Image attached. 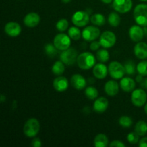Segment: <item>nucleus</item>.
I'll return each mask as SVG.
<instances>
[{"label":"nucleus","mask_w":147,"mask_h":147,"mask_svg":"<svg viewBox=\"0 0 147 147\" xmlns=\"http://www.w3.org/2000/svg\"><path fill=\"white\" fill-rule=\"evenodd\" d=\"M140 1H146L147 0H140Z\"/></svg>","instance_id":"46"},{"label":"nucleus","mask_w":147,"mask_h":147,"mask_svg":"<svg viewBox=\"0 0 147 147\" xmlns=\"http://www.w3.org/2000/svg\"><path fill=\"white\" fill-rule=\"evenodd\" d=\"M109 57H110V55H109V51L106 50L104 47L103 49L98 50L96 53V58L100 63H106L109 60Z\"/></svg>","instance_id":"25"},{"label":"nucleus","mask_w":147,"mask_h":147,"mask_svg":"<svg viewBox=\"0 0 147 147\" xmlns=\"http://www.w3.org/2000/svg\"><path fill=\"white\" fill-rule=\"evenodd\" d=\"M52 71L56 76H61L65 71L64 63L60 61H56L52 67Z\"/></svg>","instance_id":"28"},{"label":"nucleus","mask_w":147,"mask_h":147,"mask_svg":"<svg viewBox=\"0 0 147 147\" xmlns=\"http://www.w3.org/2000/svg\"><path fill=\"white\" fill-rule=\"evenodd\" d=\"M108 22L112 27H118L121 23V17L117 13L111 12L108 17Z\"/></svg>","instance_id":"26"},{"label":"nucleus","mask_w":147,"mask_h":147,"mask_svg":"<svg viewBox=\"0 0 147 147\" xmlns=\"http://www.w3.org/2000/svg\"><path fill=\"white\" fill-rule=\"evenodd\" d=\"M144 111H145V113L147 114V103L145 104V106H144Z\"/></svg>","instance_id":"45"},{"label":"nucleus","mask_w":147,"mask_h":147,"mask_svg":"<svg viewBox=\"0 0 147 147\" xmlns=\"http://www.w3.org/2000/svg\"><path fill=\"white\" fill-rule=\"evenodd\" d=\"M99 42L100 45L104 48L112 47L116 42V36L113 32L105 31L100 34Z\"/></svg>","instance_id":"8"},{"label":"nucleus","mask_w":147,"mask_h":147,"mask_svg":"<svg viewBox=\"0 0 147 147\" xmlns=\"http://www.w3.org/2000/svg\"><path fill=\"white\" fill-rule=\"evenodd\" d=\"M134 17L136 24L143 27L147 26V4H138L134 10Z\"/></svg>","instance_id":"3"},{"label":"nucleus","mask_w":147,"mask_h":147,"mask_svg":"<svg viewBox=\"0 0 147 147\" xmlns=\"http://www.w3.org/2000/svg\"><path fill=\"white\" fill-rule=\"evenodd\" d=\"M104 90L106 94L109 96H116L119 91V85L115 80H109L104 86Z\"/></svg>","instance_id":"19"},{"label":"nucleus","mask_w":147,"mask_h":147,"mask_svg":"<svg viewBox=\"0 0 147 147\" xmlns=\"http://www.w3.org/2000/svg\"><path fill=\"white\" fill-rule=\"evenodd\" d=\"M141 86H142V88H144L147 89V78L144 79V80L141 83Z\"/></svg>","instance_id":"41"},{"label":"nucleus","mask_w":147,"mask_h":147,"mask_svg":"<svg viewBox=\"0 0 147 147\" xmlns=\"http://www.w3.org/2000/svg\"><path fill=\"white\" fill-rule=\"evenodd\" d=\"M109 144V141L107 136L104 134H99L96 135L94 139V145L96 147H106Z\"/></svg>","instance_id":"22"},{"label":"nucleus","mask_w":147,"mask_h":147,"mask_svg":"<svg viewBox=\"0 0 147 147\" xmlns=\"http://www.w3.org/2000/svg\"><path fill=\"white\" fill-rule=\"evenodd\" d=\"M126 73L128 75H134L136 71V65L131 61H129L124 65Z\"/></svg>","instance_id":"34"},{"label":"nucleus","mask_w":147,"mask_h":147,"mask_svg":"<svg viewBox=\"0 0 147 147\" xmlns=\"http://www.w3.org/2000/svg\"><path fill=\"white\" fill-rule=\"evenodd\" d=\"M70 36L65 33H60L55 37L53 44L56 48L60 51H63L70 47L71 44V40Z\"/></svg>","instance_id":"5"},{"label":"nucleus","mask_w":147,"mask_h":147,"mask_svg":"<svg viewBox=\"0 0 147 147\" xmlns=\"http://www.w3.org/2000/svg\"><path fill=\"white\" fill-rule=\"evenodd\" d=\"M32 146L33 147H40L42 146V142L39 138H34L32 141Z\"/></svg>","instance_id":"38"},{"label":"nucleus","mask_w":147,"mask_h":147,"mask_svg":"<svg viewBox=\"0 0 147 147\" xmlns=\"http://www.w3.org/2000/svg\"><path fill=\"white\" fill-rule=\"evenodd\" d=\"M68 35L70 36V38L73 40H80V37H82V32L79 30L78 27L76 26H73L70 27L68 30Z\"/></svg>","instance_id":"27"},{"label":"nucleus","mask_w":147,"mask_h":147,"mask_svg":"<svg viewBox=\"0 0 147 147\" xmlns=\"http://www.w3.org/2000/svg\"><path fill=\"white\" fill-rule=\"evenodd\" d=\"M69 86L67 79L64 76L57 77L53 81V87L57 92L65 91Z\"/></svg>","instance_id":"18"},{"label":"nucleus","mask_w":147,"mask_h":147,"mask_svg":"<svg viewBox=\"0 0 147 147\" xmlns=\"http://www.w3.org/2000/svg\"><path fill=\"white\" fill-rule=\"evenodd\" d=\"M108 68H109V73L111 77L116 80L122 78L126 74L124 65L117 61L111 62L109 64Z\"/></svg>","instance_id":"6"},{"label":"nucleus","mask_w":147,"mask_h":147,"mask_svg":"<svg viewBox=\"0 0 147 147\" xmlns=\"http://www.w3.org/2000/svg\"><path fill=\"white\" fill-rule=\"evenodd\" d=\"M78 57L77 50L73 47H69L65 50H63L60 54V60L67 65H73L77 63V59Z\"/></svg>","instance_id":"4"},{"label":"nucleus","mask_w":147,"mask_h":147,"mask_svg":"<svg viewBox=\"0 0 147 147\" xmlns=\"http://www.w3.org/2000/svg\"><path fill=\"white\" fill-rule=\"evenodd\" d=\"M62 2L65 3V4H67V3L70 2L71 1V0H61Z\"/></svg>","instance_id":"44"},{"label":"nucleus","mask_w":147,"mask_h":147,"mask_svg":"<svg viewBox=\"0 0 147 147\" xmlns=\"http://www.w3.org/2000/svg\"><path fill=\"white\" fill-rule=\"evenodd\" d=\"M134 54L136 57L141 60L147 58V44L143 42H139L137 44L135 45Z\"/></svg>","instance_id":"20"},{"label":"nucleus","mask_w":147,"mask_h":147,"mask_svg":"<svg viewBox=\"0 0 147 147\" xmlns=\"http://www.w3.org/2000/svg\"><path fill=\"white\" fill-rule=\"evenodd\" d=\"M109 107V100L105 97L98 98L93 103V110L98 113H103Z\"/></svg>","instance_id":"17"},{"label":"nucleus","mask_w":147,"mask_h":147,"mask_svg":"<svg viewBox=\"0 0 147 147\" xmlns=\"http://www.w3.org/2000/svg\"><path fill=\"white\" fill-rule=\"evenodd\" d=\"M40 129V122L37 119L31 118L25 122L23 127V131L25 136L29 138H33L37 135Z\"/></svg>","instance_id":"2"},{"label":"nucleus","mask_w":147,"mask_h":147,"mask_svg":"<svg viewBox=\"0 0 147 147\" xmlns=\"http://www.w3.org/2000/svg\"><path fill=\"white\" fill-rule=\"evenodd\" d=\"M109 68L106 65L103 64V63H98L95 65L93 69V73L95 77L98 79H104L107 76Z\"/></svg>","instance_id":"15"},{"label":"nucleus","mask_w":147,"mask_h":147,"mask_svg":"<svg viewBox=\"0 0 147 147\" xmlns=\"http://www.w3.org/2000/svg\"><path fill=\"white\" fill-rule=\"evenodd\" d=\"M100 34V30L95 26H88L82 32V37L88 42L94 41L98 38Z\"/></svg>","instance_id":"10"},{"label":"nucleus","mask_w":147,"mask_h":147,"mask_svg":"<svg viewBox=\"0 0 147 147\" xmlns=\"http://www.w3.org/2000/svg\"><path fill=\"white\" fill-rule=\"evenodd\" d=\"M77 64L82 70H89L94 67L96 64V57L92 53L84 52L78 57Z\"/></svg>","instance_id":"1"},{"label":"nucleus","mask_w":147,"mask_h":147,"mask_svg":"<svg viewBox=\"0 0 147 147\" xmlns=\"http://www.w3.org/2000/svg\"><path fill=\"white\" fill-rule=\"evenodd\" d=\"M21 26L17 22H10L4 26V32L10 37H17L21 33Z\"/></svg>","instance_id":"13"},{"label":"nucleus","mask_w":147,"mask_h":147,"mask_svg":"<svg viewBox=\"0 0 147 147\" xmlns=\"http://www.w3.org/2000/svg\"><path fill=\"white\" fill-rule=\"evenodd\" d=\"M72 86L76 90H83L86 86V80L80 74H74L70 79Z\"/></svg>","instance_id":"16"},{"label":"nucleus","mask_w":147,"mask_h":147,"mask_svg":"<svg viewBox=\"0 0 147 147\" xmlns=\"http://www.w3.org/2000/svg\"><path fill=\"white\" fill-rule=\"evenodd\" d=\"M129 37L134 42H139L143 39L144 35V30L141 27L140 25H133L129 29Z\"/></svg>","instance_id":"12"},{"label":"nucleus","mask_w":147,"mask_h":147,"mask_svg":"<svg viewBox=\"0 0 147 147\" xmlns=\"http://www.w3.org/2000/svg\"><path fill=\"white\" fill-rule=\"evenodd\" d=\"M40 22V17L37 13L30 12L26 14L24 18V23L27 27L32 28L39 24Z\"/></svg>","instance_id":"14"},{"label":"nucleus","mask_w":147,"mask_h":147,"mask_svg":"<svg viewBox=\"0 0 147 147\" xmlns=\"http://www.w3.org/2000/svg\"><path fill=\"white\" fill-rule=\"evenodd\" d=\"M133 7V1L132 0H113V8L115 11L124 14L129 12Z\"/></svg>","instance_id":"11"},{"label":"nucleus","mask_w":147,"mask_h":147,"mask_svg":"<svg viewBox=\"0 0 147 147\" xmlns=\"http://www.w3.org/2000/svg\"><path fill=\"white\" fill-rule=\"evenodd\" d=\"M100 42L98 41H92V42L90 43V49L93 51H96V50H98L100 47Z\"/></svg>","instance_id":"36"},{"label":"nucleus","mask_w":147,"mask_h":147,"mask_svg":"<svg viewBox=\"0 0 147 147\" xmlns=\"http://www.w3.org/2000/svg\"><path fill=\"white\" fill-rule=\"evenodd\" d=\"M69 22L66 19H60L56 23V29L60 32H64L68 28Z\"/></svg>","instance_id":"31"},{"label":"nucleus","mask_w":147,"mask_h":147,"mask_svg":"<svg viewBox=\"0 0 147 147\" xmlns=\"http://www.w3.org/2000/svg\"><path fill=\"white\" fill-rule=\"evenodd\" d=\"M139 135L136 133V132H131L128 134L127 136V140L131 144H136L139 142Z\"/></svg>","instance_id":"35"},{"label":"nucleus","mask_w":147,"mask_h":147,"mask_svg":"<svg viewBox=\"0 0 147 147\" xmlns=\"http://www.w3.org/2000/svg\"><path fill=\"white\" fill-rule=\"evenodd\" d=\"M113 0H101L102 2H103L104 4H110V3L113 2Z\"/></svg>","instance_id":"42"},{"label":"nucleus","mask_w":147,"mask_h":147,"mask_svg":"<svg viewBox=\"0 0 147 147\" xmlns=\"http://www.w3.org/2000/svg\"><path fill=\"white\" fill-rule=\"evenodd\" d=\"M134 130L139 136H144L147 133V123L144 121H139L135 125Z\"/></svg>","instance_id":"23"},{"label":"nucleus","mask_w":147,"mask_h":147,"mask_svg":"<svg viewBox=\"0 0 147 147\" xmlns=\"http://www.w3.org/2000/svg\"><path fill=\"white\" fill-rule=\"evenodd\" d=\"M121 88L124 92H132L136 87V83L134 80L129 77H124L121 79Z\"/></svg>","instance_id":"21"},{"label":"nucleus","mask_w":147,"mask_h":147,"mask_svg":"<svg viewBox=\"0 0 147 147\" xmlns=\"http://www.w3.org/2000/svg\"><path fill=\"white\" fill-rule=\"evenodd\" d=\"M136 70H137L139 74L142 75L143 76H147V61L144 60L141 61L136 66Z\"/></svg>","instance_id":"32"},{"label":"nucleus","mask_w":147,"mask_h":147,"mask_svg":"<svg viewBox=\"0 0 147 147\" xmlns=\"http://www.w3.org/2000/svg\"><path fill=\"white\" fill-rule=\"evenodd\" d=\"M131 102L136 107H142L146 103L147 94L144 89L139 88L134 90L131 93Z\"/></svg>","instance_id":"7"},{"label":"nucleus","mask_w":147,"mask_h":147,"mask_svg":"<svg viewBox=\"0 0 147 147\" xmlns=\"http://www.w3.org/2000/svg\"><path fill=\"white\" fill-rule=\"evenodd\" d=\"M109 146L111 147H125V144L119 140H114L109 144Z\"/></svg>","instance_id":"37"},{"label":"nucleus","mask_w":147,"mask_h":147,"mask_svg":"<svg viewBox=\"0 0 147 147\" xmlns=\"http://www.w3.org/2000/svg\"><path fill=\"white\" fill-rule=\"evenodd\" d=\"M90 22L94 25L102 26L106 23V18L102 14L98 13V14H94L91 16Z\"/></svg>","instance_id":"24"},{"label":"nucleus","mask_w":147,"mask_h":147,"mask_svg":"<svg viewBox=\"0 0 147 147\" xmlns=\"http://www.w3.org/2000/svg\"><path fill=\"white\" fill-rule=\"evenodd\" d=\"M119 123L120 126H121L123 128H129L132 126L133 121L131 118L128 116H123L120 117L119 120Z\"/></svg>","instance_id":"30"},{"label":"nucleus","mask_w":147,"mask_h":147,"mask_svg":"<svg viewBox=\"0 0 147 147\" xmlns=\"http://www.w3.org/2000/svg\"><path fill=\"white\" fill-rule=\"evenodd\" d=\"M57 50L54 44L52 45L51 43L45 45V53L49 56V57H53L57 53Z\"/></svg>","instance_id":"33"},{"label":"nucleus","mask_w":147,"mask_h":147,"mask_svg":"<svg viewBox=\"0 0 147 147\" xmlns=\"http://www.w3.org/2000/svg\"><path fill=\"white\" fill-rule=\"evenodd\" d=\"M136 82H138V83H142V82L144 80L143 76H142V75H140V74L138 75L136 78Z\"/></svg>","instance_id":"40"},{"label":"nucleus","mask_w":147,"mask_h":147,"mask_svg":"<svg viewBox=\"0 0 147 147\" xmlns=\"http://www.w3.org/2000/svg\"><path fill=\"white\" fill-rule=\"evenodd\" d=\"M85 95L90 100H95L98 96V91L93 86H89L85 90Z\"/></svg>","instance_id":"29"},{"label":"nucleus","mask_w":147,"mask_h":147,"mask_svg":"<svg viewBox=\"0 0 147 147\" xmlns=\"http://www.w3.org/2000/svg\"><path fill=\"white\" fill-rule=\"evenodd\" d=\"M139 146L140 147H147V137H144L139 142Z\"/></svg>","instance_id":"39"},{"label":"nucleus","mask_w":147,"mask_h":147,"mask_svg":"<svg viewBox=\"0 0 147 147\" xmlns=\"http://www.w3.org/2000/svg\"><path fill=\"white\" fill-rule=\"evenodd\" d=\"M5 100H6V98L4 97V95H1V98H0V100H1V103H3V102H4Z\"/></svg>","instance_id":"43"},{"label":"nucleus","mask_w":147,"mask_h":147,"mask_svg":"<svg viewBox=\"0 0 147 147\" xmlns=\"http://www.w3.org/2000/svg\"><path fill=\"white\" fill-rule=\"evenodd\" d=\"M90 17L86 11H78L72 17V22L77 27H85L89 22Z\"/></svg>","instance_id":"9"}]
</instances>
